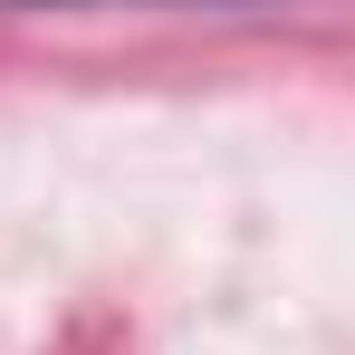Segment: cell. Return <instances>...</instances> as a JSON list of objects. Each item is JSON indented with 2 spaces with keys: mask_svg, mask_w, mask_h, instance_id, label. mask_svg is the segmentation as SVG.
<instances>
[{
  "mask_svg": "<svg viewBox=\"0 0 355 355\" xmlns=\"http://www.w3.org/2000/svg\"><path fill=\"white\" fill-rule=\"evenodd\" d=\"M19 10H106V0H19ZM154 10H182V0H154Z\"/></svg>",
  "mask_w": 355,
  "mask_h": 355,
  "instance_id": "obj_1",
  "label": "cell"
}]
</instances>
